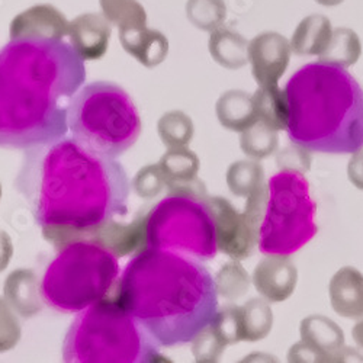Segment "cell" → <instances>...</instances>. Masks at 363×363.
I'll return each mask as SVG.
<instances>
[{"instance_id":"8992f818","label":"cell","mask_w":363,"mask_h":363,"mask_svg":"<svg viewBox=\"0 0 363 363\" xmlns=\"http://www.w3.org/2000/svg\"><path fill=\"white\" fill-rule=\"evenodd\" d=\"M67 124L72 137L92 153L115 159L141 134V118L124 89L108 82L84 86L73 98Z\"/></svg>"},{"instance_id":"484cf974","label":"cell","mask_w":363,"mask_h":363,"mask_svg":"<svg viewBox=\"0 0 363 363\" xmlns=\"http://www.w3.org/2000/svg\"><path fill=\"white\" fill-rule=\"evenodd\" d=\"M241 310V321L246 342H257L264 339L274 325V313L267 299L253 298L247 301Z\"/></svg>"},{"instance_id":"b9f144b4","label":"cell","mask_w":363,"mask_h":363,"mask_svg":"<svg viewBox=\"0 0 363 363\" xmlns=\"http://www.w3.org/2000/svg\"><path fill=\"white\" fill-rule=\"evenodd\" d=\"M352 336H353V340L356 342V345L363 350V320L356 323V325L352 330Z\"/></svg>"},{"instance_id":"52a82bcc","label":"cell","mask_w":363,"mask_h":363,"mask_svg":"<svg viewBox=\"0 0 363 363\" xmlns=\"http://www.w3.org/2000/svg\"><path fill=\"white\" fill-rule=\"evenodd\" d=\"M119 275L116 256L89 240L74 241L47 267L41 295L60 313H80L108 296Z\"/></svg>"},{"instance_id":"277c9868","label":"cell","mask_w":363,"mask_h":363,"mask_svg":"<svg viewBox=\"0 0 363 363\" xmlns=\"http://www.w3.org/2000/svg\"><path fill=\"white\" fill-rule=\"evenodd\" d=\"M289 140L308 151L353 155L363 147V89L343 67L310 63L288 80Z\"/></svg>"},{"instance_id":"836d02e7","label":"cell","mask_w":363,"mask_h":363,"mask_svg":"<svg viewBox=\"0 0 363 363\" xmlns=\"http://www.w3.org/2000/svg\"><path fill=\"white\" fill-rule=\"evenodd\" d=\"M166 188V177L159 164H147L133 179V189L143 199L157 196Z\"/></svg>"},{"instance_id":"3957f363","label":"cell","mask_w":363,"mask_h":363,"mask_svg":"<svg viewBox=\"0 0 363 363\" xmlns=\"http://www.w3.org/2000/svg\"><path fill=\"white\" fill-rule=\"evenodd\" d=\"M113 299L162 347L192 342L218 311L216 281L201 260L153 247L127 263Z\"/></svg>"},{"instance_id":"7402d4cb","label":"cell","mask_w":363,"mask_h":363,"mask_svg":"<svg viewBox=\"0 0 363 363\" xmlns=\"http://www.w3.org/2000/svg\"><path fill=\"white\" fill-rule=\"evenodd\" d=\"M301 340L315 347L321 353L327 356V362L330 354L345 346V333L343 330L324 315H310L301 321L299 325Z\"/></svg>"},{"instance_id":"7a4b0ae2","label":"cell","mask_w":363,"mask_h":363,"mask_svg":"<svg viewBox=\"0 0 363 363\" xmlns=\"http://www.w3.org/2000/svg\"><path fill=\"white\" fill-rule=\"evenodd\" d=\"M12 41L0 58V147L28 150L66 137L69 99L82 84L74 50Z\"/></svg>"},{"instance_id":"5bb4252c","label":"cell","mask_w":363,"mask_h":363,"mask_svg":"<svg viewBox=\"0 0 363 363\" xmlns=\"http://www.w3.org/2000/svg\"><path fill=\"white\" fill-rule=\"evenodd\" d=\"M298 282V272L289 256L267 255L253 272V284L257 292L270 302L288 299Z\"/></svg>"},{"instance_id":"ba28073f","label":"cell","mask_w":363,"mask_h":363,"mask_svg":"<svg viewBox=\"0 0 363 363\" xmlns=\"http://www.w3.org/2000/svg\"><path fill=\"white\" fill-rule=\"evenodd\" d=\"M269 198L259 230L263 255L291 256L317 234L315 203L306 176L281 170L269 180Z\"/></svg>"},{"instance_id":"f546056e","label":"cell","mask_w":363,"mask_h":363,"mask_svg":"<svg viewBox=\"0 0 363 363\" xmlns=\"http://www.w3.org/2000/svg\"><path fill=\"white\" fill-rule=\"evenodd\" d=\"M157 131L167 147H184L191 143L195 127L184 111H169L159 119Z\"/></svg>"},{"instance_id":"d590c367","label":"cell","mask_w":363,"mask_h":363,"mask_svg":"<svg viewBox=\"0 0 363 363\" xmlns=\"http://www.w3.org/2000/svg\"><path fill=\"white\" fill-rule=\"evenodd\" d=\"M22 336L21 323L15 310L5 298H0V353L13 349Z\"/></svg>"},{"instance_id":"d4e9b609","label":"cell","mask_w":363,"mask_h":363,"mask_svg":"<svg viewBox=\"0 0 363 363\" xmlns=\"http://www.w3.org/2000/svg\"><path fill=\"white\" fill-rule=\"evenodd\" d=\"M360 54L362 44L353 29L337 28L333 31L327 48L318 55V62L347 69L357 63Z\"/></svg>"},{"instance_id":"1f68e13d","label":"cell","mask_w":363,"mask_h":363,"mask_svg":"<svg viewBox=\"0 0 363 363\" xmlns=\"http://www.w3.org/2000/svg\"><path fill=\"white\" fill-rule=\"evenodd\" d=\"M214 281L218 295L228 301H235L241 298L250 288V278L246 269L241 266L240 260L235 259L225 263L220 269Z\"/></svg>"},{"instance_id":"f35d334b","label":"cell","mask_w":363,"mask_h":363,"mask_svg":"<svg viewBox=\"0 0 363 363\" xmlns=\"http://www.w3.org/2000/svg\"><path fill=\"white\" fill-rule=\"evenodd\" d=\"M347 176L352 184L363 191V147L354 151L347 164Z\"/></svg>"},{"instance_id":"e0dca14e","label":"cell","mask_w":363,"mask_h":363,"mask_svg":"<svg viewBox=\"0 0 363 363\" xmlns=\"http://www.w3.org/2000/svg\"><path fill=\"white\" fill-rule=\"evenodd\" d=\"M331 307L345 318H363V275L356 267L337 270L328 285Z\"/></svg>"},{"instance_id":"30bf717a","label":"cell","mask_w":363,"mask_h":363,"mask_svg":"<svg viewBox=\"0 0 363 363\" xmlns=\"http://www.w3.org/2000/svg\"><path fill=\"white\" fill-rule=\"evenodd\" d=\"M208 202L216 221L218 250L235 260L252 256L259 243V228L245 213H238L228 199L208 196Z\"/></svg>"},{"instance_id":"8d00e7d4","label":"cell","mask_w":363,"mask_h":363,"mask_svg":"<svg viewBox=\"0 0 363 363\" xmlns=\"http://www.w3.org/2000/svg\"><path fill=\"white\" fill-rule=\"evenodd\" d=\"M307 151V148L294 144V147L285 148L278 156V164L281 169L284 167V170H296L301 173L307 172L311 164V159Z\"/></svg>"},{"instance_id":"2e32d148","label":"cell","mask_w":363,"mask_h":363,"mask_svg":"<svg viewBox=\"0 0 363 363\" xmlns=\"http://www.w3.org/2000/svg\"><path fill=\"white\" fill-rule=\"evenodd\" d=\"M119 41L123 48L147 69L162 65L169 54L167 37L147 25L119 28Z\"/></svg>"},{"instance_id":"6da1fadb","label":"cell","mask_w":363,"mask_h":363,"mask_svg":"<svg viewBox=\"0 0 363 363\" xmlns=\"http://www.w3.org/2000/svg\"><path fill=\"white\" fill-rule=\"evenodd\" d=\"M15 186L57 249L128 214L130 179L123 164L73 137L25 150Z\"/></svg>"},{"instance_id":"ac0fdd59","label":"cell","mask_w":363,"mask_h":363,"mask_svg":"<svg viewBox=\"0 0 363 363\" xmlns=\"http://www.w3.org/2000/svg\"><path fill=\"white\" fill-rule=\"evenodd\" d=\"M38 278L33 270L16 269L5 281L4 298L23 318H31L43 310Z\"/></svg>"},{"instance_id":"9a60e30c","label":"cell","mask_w":363,"mask_h":363,"mask_svg":"<svg viewBox=\"0 0 363 363\" xmlns=\"http://www.w3.org/2000/svg\"><path fill=\"white\" fill-rule=\"evenodd\" d=\"M87 240L101 245L116 257L143 250L147 246V216H138L130 224L111 220L90 233Z\"/></svg>"},{"instance_id":"8fae6325","label":"cell","mask_w":363,"mask_h":363,"mask_svg":"<svg viewBox=\"0 0 363 363\" xmlns=\"http://www.w3.org/2000/svg\"><path fill=\"white\" fill-rule=\"evenodd\" d=\"M70 21L52 5H35L18 13L9 26L12 41H62Z\"/></svg>"},{"instance_id":"d6986e66","label":"cell","mask_w":363,"mask_h":363,"mask_svg":"<svg viewBox=\"0 0 363 363\" xmlns=\"http://www.w3.org/2000/svg\"><path fill=\"white\" fill-rule=\"evenodd\" d=\"M220 124L227 130L243 133L259 121L253 96L243 90H228L216 106Z\"/></svg>"},{"instance_id":"83f0119b","label":"cell","mask_w":363,"mask_h":363,"mask_svg":"<svg viewBox=\"0 0 363 363\" xmlns=\"http://www.w3.org/2000/svg\"><path fill=\"white\" fill-rule=\"evenodd\" d=\"M279 144L278 131L272 130L262 121H257L240 135V145L243 153L255 160H262L274 155Z\"/></svg>"},{"instance_id":"ab89813d","label":"cell","mask_w":363,"mask_h":363,"mask_svg":"<svg viewBox=\"0 0 363 363\" xmlns=\"http://www.w3.org/2000/svg\"><path fill=\"white\" fill-rule=\"evenodd\" d=\"M13 256V245L9 234L4 230H0V272H4Z\"/></svg>"},{"instance_id":"9c48e42d","label":"cell","mask_w":363,"mask_h":363,"mask_svg":"<svg viewBox=\"0 0 363 363\" xmlns=\"http://www.w3.org/2000/svg\"><path fill=\"white\" fill-rule=\"evenodd\" d=\"M147 247L198 259L218 253L216 221L208 195L169 194L147 214Z\"/></svg>"},{"instance_id":"d6a6232c","label":"cell","mask_w":363,"mask_h":363,"mask_svg":"<svg viewBox=\"0 0 363 363\" xmlns=\"http://www.w3.org/2000/svg\"><path fill=\"white\" fill-rule=\"evenodd\" d=\"M209 327L214 330L218 339L225 345H235L245 340L243 321H241V310L235 306H227L225 308L217 311Z\"/></svg>"},{"instance_id":"7c38bea8","label":"cell","mask_w":363,"mask_h":363,"mask_svg":"<svg viewBox=\"0 0 363 363\" xmlns=\"http://www.w3.org/2000/svg\"><path fill=\"white\" fill-rule=\"evenodd\" d=\"M291 43L278 33H263L249 43V63L259 86L278 84L291 60Z\"/></svg>"},{"instance_id":"44dd1931","label":"cell","mask_w":363,"mask_h":363,"mask_svg":"<svg viewBox=\"0 0 363 363\" xmlns=\"http://www.w3.org/2000/svg\"><path fill=\"white\" fill-rule=\"evenodd\" d=\"M333 28L324 15H310L296 26L291 48L296 55H320L328 45Z\"/></svg>"},{"instance_id":"e575fe53","label":"cell","mask_w":363,"mask_h":363,"mask_svg":"<svg viewBox=\"0 0 363 363\" xmlns=\"http://www.w3.org/2000/svg\"><path fill=\"white\" fill-rule=\"evenodd\" d=\"M192 342V353L195 360L201 363L218 362L224 349L227 347L209 325L199 331Z\"/></svg>"},{"instance_id":"cb8c5ba5","label":"cell","mask_w":363,"mask_h":363,"mask_svg":"<svg viewBox=\"0 0 363 363\" xmlns=\"http://www.w3.org/2000/svg\"><path fill=\"white\" fill-rule=\"evenodd\" d=\"M166 177V188L189 184L198 179L199 159L192 150L184 147H169L159 162Z\"/></svg>"},{"instance_id":"74e56055","label":"cell","mask_w":363,"mask_h":363,"mask_svg":"<svg viewBox=\"0 0 363 363\" xmlns=\"http://www.w3.org/2000/svg\"><path fill=\"white\" fill-rule=\"evenodd\" d=\"M288 360L289 362H298V363H317V362H327V356L317 350L315 347L310 346L306 342H299L294 345L288 352Z\"/></svg>"},{"instance_id":"4dcf8cb0","label":"cell","mask_w":363,"mask_h":363,"mask_svg":"<svg viewBox=\"0 0 363 363\" xmlns=\"http://www.w3.org/2000/svg\"><path fill=\"white\" fill-rule=\"evenodd\" d=\"M104 16L119 28L147 25V12L137 0H99Z\"/></svg>"},{"instance_id":"ffe728a7","label":"cell","mask_w":363,"mask_h":363,"mask_svg":"<svg viewBox=\"0 0 363 363\" xmlns=\"http://www.w3.org/2000/svg\"><path fill=\"white\" fill-rule=\"evenodd\" d=\"M208 50L214 62L228 70H237L249 63L247 40L228 28H217L211 33Z\"/></svg>"},{"instance_id":"7bdbcfd3","label":"cell","mask_w":363,"mask_h":363,"mask_svg":"<svg viewBox=\"0 0 363 363\" xmlns=\"http://www.w3.org/2000/svg\"><path fill=\"white\" fill-rule=\"evenodd\" d=\"M315 2L323 6H337V5L343 4L345 0H315Z\"/></svg>"},{"instance_id":"603a6c76","label":"cell","mask_w":363,"mask_h":363,"mask_svg":"<svg viewBox=\"0 0 363 363\" xmlns=\"http://www.w3.org/2000/svg\"><path fill=\"white\" fill-rule=\"evenodd\" d=\"M259 121L275 131L286 130L289 123V104L285 90L278 84L260 86L253 95Z\"/></svg>"},{"instance_id":"5b68a950","label":"cell","mask_w":363,"mask_h":363,"mask_svg":"<svg viewBox=\"0 0 363 363\" xmlns=\"http://www.w3.org/2000/svg\"><path fill=\"white\" fill-rule=\"evenodd\" d=\"M160 345L112 298L80 311L63 343V360L72 363L164 362Z\"/></svg>"},{"instance_id":"f1b7e54d","label":"cell","mask_w":363,"mask_h":363,"mask_svg":"<svg viewBox=\"0 0 363 363\" xmlns=\"http://www.w3.org/2000/svg\"><path fill=\"white\" fill-rule=\"evenodd\" d=\"M186 16L189 22L201 31L213 33L227 18V5L224 0H188Z\"/></svg>"},{"instance_id":"ee69618b","label":"cell","mask_w":363,"mask_h":363,"mask_svg":"<svg viewBox=\"0 0 363 363\" xmlns=\"http://www.w3.org/2000/svg\"><path fill=\"white\" fill-rule=\"evenodd\" d=\"M0 198H2V185H0Z\"/></svg>"},{"instance_id":"60d3db41","label":"cell","mask_w":363,"mask_h":363,"mask_svg":"<svg viewBox=\"0 0 363 363\" xmlns=\"http://www.w3.org/2000/svg\"><path fill=\"white\" fill-rule=\"evenodd\" d=\"M363 362V356L359 354L357 350L350 347H340L335 353L330 354L328 362Z\"/></svg>"},{"instance_id":"4fadbf2b","label":"cell","mask_w":363,"mask_h":363,"mask_svg":"<svg viewBox=\"0 0 363 363\" xmlns=\"http://www.w3.org/2000/svg\"><path fill=\"white\" fill-rule=\"evenodd\" d=\"M112 23L104 13H83L76 16L69 26V38L74 52L83 62L102 58L109 47Z\"/></svg>"},{"instance_id":"4316f807","label":"cell","mask_w":363,"mask_h":363,"mask_svg":"<svg viewBox=\"0 0 363 363\" xmlns=\"http://www.w3.org/2000/svg\"><path fill=\"white\" fill-rule=\"evenodd\" d=\"M264 184L263 167L256 162L240 160L228 167L227 185L235 196L249 198Z\"/></svg>"}]
</instances>
